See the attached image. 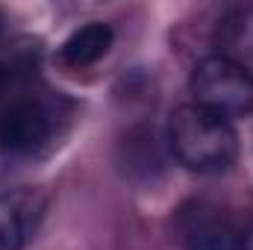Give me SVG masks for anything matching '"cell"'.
<instances>
[{
  "label": "cell",
  "mask_w": 253,
  "mask_h": 250,
  "mask_svg": "<svg viewBox=\"0 0 253 250\" xmlns=\"http://www.w3.org/2000/svg\"><path fill=\"white\" fill-rule=\"evenodd\" d=\"M27 239V218L15 197H0V250H21Z\"/></svg>",
  "instance_id": "6"
},
{
  "label": "cell",
  "mask_w": 253,
  "mask_h": 250,
  "mask_svg": "<svg viewBox=\"0 0 253 250\" xmlns=\"http://www.w3.org/2000/svg\"><path fill=\"white\" fill-rule=\"evenodd\" d=\"M53 135V112L36 97L12 100L0 112V150L6 153H33Z\"/></svg>",
  "instance_id": "3"
},
{
  "label": "cell",
  "mask_w": 253,
  "mask_h": 250,
  "mask_svg": "<svg viewBox=\"0 0 253 250\" xmlns=\"http://www.w3.org/2000/svg\"><path fill=\"white\" fill-rule=\"evenodd\" d=\"M168 144L174 159L197 174L227 171L239 153V138L233 124L197 103H186L171 112Z\"/></svg>",
  "instance_id": "1"
},
{
  "label": "cell",
  "mask_w": 253,
  "mask_h": 250,
  "mask_svg": "<svg viewBox=\"0 0 253 250\" xmlns=\"http://www.w3.org/2000/svg\"><path fill=\"white\" fill-rule=\"evenodd\" d=\"M189 250H242V233L224 221H209L191 233Z\"/></svg>",
  "instance_id": "5"
},
{
  "label": "cell",
  "mask_w": 253,
  "mask_h": 250,
  "mask_svg": "<svg viewBox=\"0 0 253 250\" xmlns=\"http://www.w3.org/2000/svg\"><path fill=\"white\" fill-rule=\"evenodd\" d=\"M189 88L197 106L227 121L253 112V74L230 56L215 53L200 59L191 71Z\"/></svg>",
  "instance_id": "2"
},
{
  "label": "cell",
  "mask_w": 253,
  "mask_h": 250,
  "mask_svg": "<svg viewBox=\"0 0 253 250\" xmlns=\"http://www.w3.org/2000/svg\"><path fill=\"white\" fill-rule=\"evenodd\" d=\"M6 85H9V68L0 62V97H3V91H6Z\"/></svg>",
  "instance_id": "8"
},
{
  "label": "cell",
  "mask_w": 253,
  "mask_h": 250,
  "mask_svg": "<svg viewBox=\"0 0 253 250\" xmlns=\"http://www.w3.org/2000/svg\"><path fill=\"white\" fill-rule=\"evenodd\" d=\"M0 30H3V15H0Z\"/></svg>",
  "instance_id": "9"
},
{
  "label": "cell",
  "mask_w": 253,
  "mask_h": 250,
  "mask_svg": "<svg viewBox=\"0 0 253 250\" xmlns=\"http://www.w3.org/2000/svg\"><path fill=\"white\" fill-rule=\"evenodd\" d=\"M242 250H253V221H251V227L242 233Z\"/></svg>",
  "instance_id": "7"
},
{
  "label": "cell",
  "mask_w": 253,
  "mask_h": 250,
  "mask_svg": "<svg viewBox=\"0 0 253 250\" xmlns=\"http://www.w3.org/2000/svg\"><path fill=\"white\" fill-rule=\"evenodd\" d=\"M109 47H112V27L91 21L68 36V42L59 47V59L68 68H88L97 59H103Z\"/></svg>",
  "instance_id": "4"
}]
</instances>
